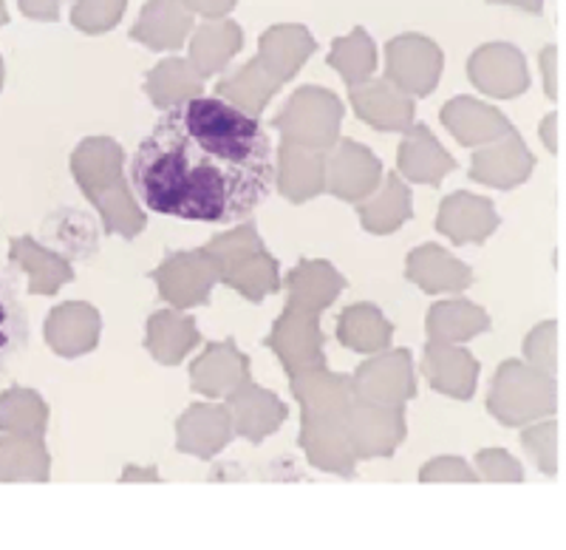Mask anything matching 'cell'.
<instances>
[{
    "label": "cell",
    "instance_id": "10",
    "mask_svg": "<svg viewBox=\"0 0 566 550\" xmlns=\"http://www.w3.org/2000/svg\"><path fill=\"white\" fill-rule=\"evenodd\" d=\"M348 443L357 460H371V457H388L397 452V446L406 440V421L402 408H380V406H352L348 408Z\"/></svg>",
    "mask_w": 566,
    "mask_h": 550
},
{
    "label": "cell",
    "instance_id": "34",
    "mask_svg": "<svg viewBox=\"0 0 566 550\" xmlns=\"http://www.w3.org/2000/svg\"><path fill=\"white\" fill-rule=\"evenodd\" d=\"M394 326L371 304H354L337 321V341L354 352H382L391 343Z\"/></svg>",
    "mask_w": 566,
    "mask_h": 550
},
{
    "label": "cell",
    "instance_id": "32",
    "mask_svg": "<svg viewBox=\"0 0 566 550\" xmlns=\"http://www.w3.org/2000/svg\"><path fill=\"white\" fill-rule=\"evenodd\" d=\"M326 190V170H323L321 151L301 148V145H281V194L292 201L315 199Z\"/></svg>",
    "mask_w": 566,
    "mask_h": 550
},
{
    "label": "cell",
    "instance_id": "36",
    "mask_svg": "<svg viewBox=\"0 0 566 550\" xmlns=\"http://www.w3.org/2000/svg\"><path fill=\"white\" fill-rule=\"evenodd\" d=\"M484 330H490L488 312L470 301H442L428 315L431 343H462Z\"/></svg>",
    "mask_w": 566,
    "mask_h": 550
},
{
    "label": "cell",
    "instance_id": "48",
    "mask_svg": "<svg viewBox=\"0 0 566 550\" xmlns=\"http://www.w3.org/2000/svg\"><path fill=\"white\" fill-rule=\"evenodd\" d=\"M558 120H560V117H555V114H549L547 123H544V139H547V148L555 151V154H560V134H553V128H560Z\"/></svg>",
    "mask_w": 566,
    "mask_h": 550
},
{
    "label": "cell",
    "instance_id": "16",
    "mask_svg": "<svg viewBox=\"0 0 566 550\" xmlns=\"http://www.w3.org/2000/svg\"><path fill=\"white\" fill-rule=\"evenodd\" d=\"M193 32V12L185 0H150L142 9L136 27L130 29V40L148 45L154 52H174L181 49L187 34Z\"/></svg>",
    "mask_w": 566,
    "mask_h": 550
},
{
    "label": "cell",
    "instance_id": "27",
    "mask_svg": "<svg viewBox=\"0 0 566 550\" xmlns=\"http://www.w3.org/2000/svg\"><path fill=\"white\" fill-rule=\"evenodd\" d=\"M52 457L43 437L0 434V482H49Z\"/></svg>",
    "mask_w": 566,
    "mask_h": 550
},
{
    "label": "cell",
    "instance_id": "38",
    "mask_svg": "<svg viewBox=\"0 0 566 550\" xmlns=\"http://www.w3.org/2000/svg\"><path fill=\"white\" fill-rule=\"evenodd\" d=\"M277 85L281 83L272 74H266V69L255 58L239 74H232V77H227L219 85V97L232 105H239L241 111H247L252 117H258L264 111V105L270 103L272 94L277 91Z\"/></svg>",
    "mask_w": 566,
    "mask_h": 550
},
{
    "label": "cell",
    "instance_id": "7",
    "mask_svg": "<svg viewBox=\"0 0 566 550\" xmlns=\"http://www.w3.org/2000/svg\"><path fill=\"white\" fill-rule=\"evenodd\" d=\"M352 381L354 401L360 406H380V408H402V403L417 395L413 383L411 352H386L363 363Z\"/></svg>",
    "mask_w": 566,
    "mask_h": 550
},
{
    "label": "cell",
    "instance_id": "49",
    "mask_svg": "<svg viewBox=\"0 0 566 550\" xmlns=\"http://www.w3.org/2000/svg\"><path fill=\"white\" fill-rule=\"evenodd\" d=\"M553 45H549L547 52H544V69H547V94L549 97H558L560 94V85H558V77H555V69H553Z\"/></svg>",
    "mask_w": 566,
    "mask_h": 550
},
{
    "label": "cell",
    "instance_id": "44",
    "mask_svg": "<svg viewBox=\"0 0 566 550\" xmlns=\"http://www.w3.org/2000/svg\"><path fill=\"white\" fill-rule=\"evenodd\" d=\"M553 346H558V326L544 324L527 338V346H524V352H527L530 363H533L535 370L547 372L549 375V372L558 366V350H553Z\"/></svg>",
    "mask_w": 566,
    "mask_h": 550
},
{
    "label": "cell",
    "instance_id": "50",
    "mask_svg": "<svg viewBox=\"0 0 566 550\" xmlns=\"http://www.w3.org/2000/svg\"><path fill=\"white\" fill-rule=\"evenodd\" d=\"M119 479H123V482H134V479H150V482H159V474H156V468H125Z\"/></svg>",
    "mask_w": 566,
    "mask_h": 550
},
{
    "label": "cell",
    "instance_id": "35",
    "mask_svg": "<svg viewBox=\"0 0 566 550\" xmlns=\"http://www.w3.org/2000/svg\"><path fill=\"white\" fill-rule=\"evenodd\" d=\"M145 91H148L150 103L159 108H174V105L185 103V100L201 97V77L196 72L190 60H161L154 72L145 80Z\"/></svg>",
    "mask_w": 566,
    "mask_h": 550
},
{
    "label": "cell",
    "instance_id": "2",
    "mask_svg": "<svg viewBox=\"0 0 566 550\" xmlns=\"http://www.w3.org/2000/svg\"><path fill=\"white\" fill-rule=\"evenodd\" d=\"M292 377V392L303 406L301 448L306 460L328 474L352 477L354 457L348 443V408H352V381L323 370L297 372Z\"/></svg>",
    "mask_w": 566,
    "mask_h": 550
},
{
    "label": "cell",
    "instance_id": "26",
    "mask_svg": "<svg viewBox=\"0 0 566 550\" xmlns=\"http://www.w3.org/2000/svg\"><path fill=\"white\" fill-rule=\"evenodd\" d=\"M408 279L424 292H457L473 284V272L442 247L424 245L408 256Z\"/></svg>",
    "mask_w": 566,
    "mask_h": 550
},
{
    "label": "cell",
    "instance_id": "23",
    "mask_svg": "<svg viewBox=\"0 0 566 550\" xmlns=\"http://www.w3.org/2000/svg\"><path fill=\"white\" fill-rule=\"evenodd\" d=\"M247 381H250V357L241 355L232 341L212 343L190 370V383L207 397L230 395L232 388Z\"/></svg>",
    "mask_w": 566,
    "mask_h": 550
},
{
    "label": "cell",
    "instance_id": "21",
    "mask_svg": "<svg viewBox=\"0 0 566 550\" xmlns=\"http://www.w3.org/2000/svg\"><path fill=\"white\" fill-rule=\"evenodd\" d=\"M437 227L457 245H464V241L482 245L499 227V214H495L493 201L482 199V196L453 194L442 201Z\"/></svg>",
    "mask_w": 566,
    "mask_h": 550
},
{
    "label": "cell",
    "instance_id": "51",
    "mask_svg": "<svg viewBox=\"0 0 566 550\" xmlns=\"http://www.w3.org/2000/svg\"><path fill=\"white\" fill-rule=\"evenodd\" d=\"M490 3H510V7H518L533 14H541V9H544V0H490Z\"/></svg>",
    "mask_w": 566,
    "mask_h": 550
},
{
    "label": "cell",
    "instance_id": "15",
    "mask_svg": "<svg viewBox=\"0 0 566 550\" xmlns=\"http://www.w3.org/2000/svg\"><path fill=\"white\" fill-rule=\"evenodd\" d=\"M230 417L232 432H239L250 443L266 440L272 432L286 423V406L272 395L270 388H258L255 383H241L239 388H232L230 395Z\"/></svg>",
    "mask_w": 566,
    "mask_h": 550
},
{
    "label": "cell",
    "instance_id": "5",
    "mask_svg": "<svg viewBox=\"0 0 566 550\" xmlns=\"http://www.w3.org/2000/svg\"><path fill=\"white\" fill-rule=\"evenodd\" d=\"M343 105L326 89H301L277 114L275 128L283 134V143L301 145L310 151H326L337 143Z\"/></svg>",
    "mask_w": 566,
    "mask_h": 550
},
{
    "label": "cell",
    "instance_id": "6",
    "mask_svg": "<svg viewBox=\"0 0 566 550\" xmlns=\"http://www.w3.org/2000/svg\"><path fill=\"white\" fill-rule=\"evenodd\" d=\"M386 80L408 97H428L442 74V49L422 34H402L386 45Z\"/></svg>",
    "mask_w": 566,
    "mask_h": 550
},
{
    "label": "cell",
    "instance_id": "22",
    "mask_svg": "<svg viewBox=\"0 0 566 550\" xmlns=\"http://www.w3.org/2000/svg\"><path fill=\"white\" fill-rule=\"evenodd\" d=\"M535 168V159L524 143L518 139V134H504V139H499L490 148L479 151L473 156V168H470V176L476 181H484V185H495V188H513L518 181L527 179Z\"/></svg>",
    "mask_w": 566,
    "mask_h": 550
},
{
    "label": "cell",
    "instance_id": "8",
    "mask_svg": "<svg viewBox=\"0 0 566 550\" xmlns=\"http://www.w3.org/2000/svg\"><path fill=\"white\" fill-rule=\"evenodd\" d=\"M154 281L170 307L190 310L207 304L212 284L221 281V272L207 250H193L161 261L159 270H154Z\"/></svg>",
    "mask_w": 566,
    "mask_h": 550
},
{
    "label": "cell",
    "instance_id": "43",
    "mask_svg": "<svg viewBox=\"0 0 566 550\" xmlns=\"http://www.w3.org/2000/svg\"><path fill=\"white\" fill-rule=\"evenodd\" d=\"M476 468L479 479H488V482H524L522 463L515 460L510 452H504V448H484V452H479Z\"/></svg>",
    "mask_w": 566,
    "mask_h": 550
},
{
    "label": "cell",
    "instance_id": "45",
    "mask_svg": "<svg viewBox=\"0 0 566 550\" xmlns=\"http://www.w3.org/2000/svg\"><path fill=\"white\" fill-rule=\"evenodd\" d=\"M419 482H479V474L459 457H437L419 471Z\"/></svg>",
    "mask_w": 566,
    "mask_h": 550
},
{
    "label": "cell",
    "instance_id": "9",
    "mask_svg": "<svg viewBox=\"0 0 566 550\" xmlns=\"http://www.w3.org/2000/svg\"><path fill=\"white\" fill-rule=\"evenodd\" d=\"M266 346L281 357L283 370L290 375L310 370H323V332L317 324V312L286 307L283 315L275 321V330L266 338Z\"/></svg>",
    "mask_w": 566,
    "mask_h": 550
},
{
    "label": "cell",
    "instance_id": "41",
    "mask_svg": "<svg viewBox=\"0 0 566 550\" xmlns=\"http://www.w3.org/2000/svg\"><path fill=\"white\" fill-rule=\"evenodd\" d=\"M128 0H77L71 23L85 34H103L123 20Z\"/></svg>",
    "mask_w": 566,
    "mask_h": 550
},
{
    "label": "cell",
    "instance_id": "33",
    "mask_svg": "<svg viewBox=\"0 0 566 550\" xmlns=\"http://www.w3.org/2000/svg\"><path fill=\"white\" fill-rule=\"evenodd\" d=\"M199 343V330L196 321L187 315H179L174 310L156 312L148 321V335H145V346L150 355L165 366H176L187 352Z\"/></svg>",
    "mask_w": 566,
    "mask_h": 550
},
{
    "label": "cell",
    "instance_id": "25",
    "mask_svg": "<svg viewBox=\"0 0 566 550\" xmlns=\"http://www.w3.org/2000/svg\"><path fill=\"white\" fill-rule=\"evenodd\" d=\"M29 315L20 298V279L12 264H0V375L27 352Z\"/></svg>",
    "mask_w": 566,
    "mask_h": 550
},
{
    "label": "cell",
    "instance_id": "52",
    "mask_svg": "<svg viewBox=\"0 0 566 550\" xmlns=\"http://www.w3.org/2000/svg\"><path fill=\"white\" fill-rule=\"evenodd\" d=\"M9 23V12H7V3L0 0V27H7Z\"/></svg>",
    "mask_w": 566,
    "mask_h": 550
},
{
    "label": "cell",
    "instance_id": "19",
    "mask_svg": "<svg viewBox=\"0 0 566 550\" xmlns=\"http://www.w3.org/2000/svg\"><path fill=\"white\" fill-rule=\"evenodd\" d=\"M352 105L363 123L377 131H406L413 123V100L388 80L352 85Z\"/></svg>",
    "mask_w": 566,
    "mask_h": 550
},
{
    "label": "cell",
    "instance_id": "17",
    "mask_svg": "<svg viewBox=\"0 0 566 550\" xmlns=\"http://www.w3.org/2000/svg\"><path fill=\"white\" fill-rule=\"evenodd\" d=\"M422 372L437 392L457 397V401H470L473 392H476V357L462 350V346H457V343H428Z\"/></svg>",
    "mask_w": 566,
    "mask_h": 550
},
{
    "label": "cell",
    "instance_id": "39",
    "mask_svg": "<svg viewBox=\"0 0 566 550\" xmlns=\"http://www.w3.org/2000/svg\"><path fill=\"white\" fill-rule=\"evenodd\" d=\"M411 219V190L402 185L397 174L388 176L386 190L374 196L371 201L360 205V221L366 230L377 236L391 234L394 227Z\"/></svg>",
    "mask_w": 566,
    "mask_h": 550
},
{
    "label": "cell",
    "instance_id": "28",
    "mask_svg": "<svg viewBox=\"0 0 566 550\" xmlns=\"http://www.w3.org/2000/svg\"><path fill=\"white\" fill-rule=\"evenodd\" d=\"M442 123L462 145H488L495 143V136L510 134V125L495 108H488L479 100L457 97L442 108Z\"/></svg>",
    "mask_w": 566,
    "mask_h": 550
},
{
    "label": "cell",
    "instance_id": "47",
    "mask_svg": "<svg viewBox=\"0 0 566 550\" xmlns=\"http://www.w3.org/2000/svg\"><path fill=\"white\" fill-rule=\"evenodd\" d=\"M185 3L190 12L205 14V18H210V20H219V18H224V14H230L239 0H185Z\"/></svg>",
    "mask_w": 566,
    "mask_h": 550
},
{
    "label": "cell",
    "instance_id": "24",
    "mask_svg": "<svg viewBox=\"0 0 566 550\" xmlns=\"http://www.w3.org/2000/svg\"><path fill=\"white\" fill-rule=\"evenodd\" d=\"M258 49H261L258 63L264 65L266 74H272L277 83H286V80L295 77L297 69L312 58L317 43L306 27L286 23V27L266 29L261 43H258Z\"/></svg>",
    "mask_w": 566,
    "mask_h": 550
},
{
    "label": "cell",
    "instance_id": "31",
    "mask_svg": "<svg viewBox=\"0 0 566 550\" xmlns=\"http://www.w3.org/2000/svg\"><path fill=\"white\" fill-rule=\"evenodd\" d=\"M457 168L453 156L437 143V136L431 131L419 125L406 136V143L399 148V170L413 181H424V185H437L442 176H448Z\"/></svg>",
    "mask_w": 566,
    "mask_h": 550
},
{
    "label": "cell",
    "instance_id": "18",
    "mask_svg": "<svg viewBox=\"0 0 566 550\" xmlns=\"http://www.w3.org/2000/svg\"><path fill=\"white\" fill-rule=\"evenodd\" d=\"M9 261L14 270L27 272L32 295H54L60 287L74 281V267L69 259L34 241L32 236H18L9 241Z\"/></svg>",
    "mask_w": 566,
    "mask_h": 550
},
{
    "label": "cell",
    "instance_id": "11",
    "mask_svg": "<svg viewBox=\"0 0 566 550\" xmlns=\"http://www.w3.org/2000/svg\"><path fill=\"white\" fill-rule=\"evenodd\" d=\"M468 69L476 89L490 97L513 100L530 85L527 60L515 45L507 43H488L476 49Z\"/></svg>",
    "mask_w": 566,
    "mask_h": 550
},
{
    "label": "cell",
    "instance_id": "20",
    "mask_svg": "<svg viewBox=\"0 0 566 550\" xmlns=\"http://www.w3.org/2000/svg\"><path fill=\"white\" fill-rule=\"evenodd\" d=\"M71 170L74 179L83 185L88 199L108 194V190L123 185V148L108 139V136H94L85 139L74 156H71Z\"/></svg>",
    "mask_w": 566,
    "mask_h": 550
},
{
    "label": "cell",
    "instance_id": "29",
    "mask_svg": "<svg viewBox=\"0 0 566 550\" xmlns=\"http://www.w3.org/2000/svg\"><path fill=\"white\" fill-rule=\"evenodd\" d=\"M244 45V32L239 23L232 20H207L205 27L193 32V43H190V65H193L199 77H212L219 74L235 52Z\"/></svg>",
    "mask_w": 566,
    "mask_h": 550
},
{
    "label": "cell",
    "instance_id": "4",
    "mask_svg": "<svg viewBox=\"0 0 566 550\" xmlns=\"http://www.w3.org/2000/svg\"><path fill=\"white\" fill-rule=\"evenodd\" d=\"M490 412L504 426H524L555 412V383L547 372L507 361L495 375Z\"/></svg>",
    "mask_w": 566,
    "mask_h": 550
},
{
    "label": "cell",
    "instance_id": "46",
    "mask_svg": "<svg viewBox=\"0 0 566 550\" xmlns=\"http://www.w3.org/2000/svg\"><path fill=\"white\" fill-rule=\"evenodd\" d=\"M60 3L63 0H18L20 12L32 20H43V23H52L60 18Z\"/></svg>",
    "mask_w": 566,
    "mask_h": 550
},
{
    "label": "cell",
    "instance_id": "3",
    "mask_svg": "<svg viewBox=\"0 0 566 550\" xmlns=\"http://www.w3.org/2000/svg\"><path fill=\"white\" fill-rule=\"evenodd\" d=\"M205 250L219 264L221 281L230 284L232 290H239L250 301H261L270 292L281 290L277 264L258 239L255 225H244L232 234L219 236Z\"/></svg>",
    "mask_w": 566,
    "mask_h": 550
},
{
    "label": "cell",
    "instance_id": "40",
    "mask_svg": "<svg viewBox=\"0 0 566 550\" xmlns=\"http://www.w3.org/2000/svg\"><path fill=\"white\" fill-rule=\"evenodd\" d=\"M328 65L343 74L348 89L371 80L374 69H377V49L366 29L357 27L348 38H337L328 52Z\"/></svg>",
    "mask_w": 566,
    "mask_h": 550
},
{
    "label": "cell",
    "instance_id": "13",
    "mask_svg": "<svg viewBox=\"0 0 566 550\" xmlns=\"http://www.w3.org/2000/svg\"><path fill=\"white\" fill-rule=\"evenodd\" d=\"M45 343L54 355L80 357L97 346L103 318L85 301H65L45 318Z\"/></svg>",
    "mask_w": 566,
    "mask_h": 550
},
{
    "label": "cell",
    "instance_id": "30",
    "mask_svg": "<svg viewBox=\"0 0 566 550\" xmlns=\"http://www.w3.org/2000/svg\"><path fill=\"white\" fill-rule=\"evenodd\" d=\"M290 287V304L301 307V310L321 312L326 307L335 304V298L340 295L346 281L340 272L326 261H301L286 279Z\"/></svg>",
    "mask_w": 566,
    "mask_h": 550
},
{
    "label": "cell",
    "instance_id": "14",
    "mask_svg": "<svg viewBox=\"0 0 566 550\" xmlns=\"http://www.w3.org/2000/svg\"><path fill=\"white\" fill-rule=\"evenodd\" d=\"M232 440V417L227 406L196 403L176 423V448L199 460H212Z\"/></svg>",
    "mask_w": 566,
    "mask_h": 550
},
{
    "label": "cell",
    "instance_id": "37",
    "mask_svg": "<svg viewBox=\"0 0 566 550\" xmlns=\"http://www.w3.org/2000/svg\"><path fill=\"white\" fill-rule=\"evenodd\" d=\"M49 426V406L34 388L14 386L0 395V432L43 437Z\"/></svg>",
    "mask_w": 566,
    "mask_h": 550
},
{
    "label": "cell",
    "instance_id": "53",
    "mask_svg": "<svg viewBox=\"0 0 566 550\" xmlns=\"http://www.w3.org/2000/svg\"><path fill=\"white\" fill-rule=\"evenodd\" d=\"M3 74L7 72H3V58H0V89H3Z\"/></svg>",
    "mask_w": 566,
    "mask_h": 550
},
{
    "label": "cell",
    "instance_id": "1",
    "mask_svg": "<svg viewBox=\"0 0 566 550\" xmlns=\"http://www.w3.org/2000/svg\"><path fill=\"white\" fill-rule=\"evenodd\" d=\"M130 179L150 214L235 225L272 194L275 156L261 120L221 97H193L142 139Z\"/></svg>",
    "mask_w": 566,
    "mask_h": 550
},
{
    "label": "cell",
    "instance_id": "42",
    "mask_svg": "<svg viewBox=\"0 0 566 550\" xmlns=\"http://www.w3.org/2000/svg\"><path fill=\"white\" fill-rule=\"evenodd\" d=\"M522 443L541 471L547 477L558 474V426L555 423H541V426L527 428L522 434Z\"/></svg>",
    "mask_w": 566,
    "mask_h": 550
},
{
    "label": "cell",
    "instance_id": "12",
    "mask_svg": "<svg viewBox=\"0 0 566 550\" xmlns=\"http://www.w3.org/2000/svg\"><path fill=\"white\" fill-rule=\"evenodd\" d=\"M332 156L323 159L326 170V190L346 201H360L374 194L380 181V159L360 143L343 139L332 145Z\"/></svg>",
    "mask_w": 566,
    "mask_h": 550
}]
</instances>
